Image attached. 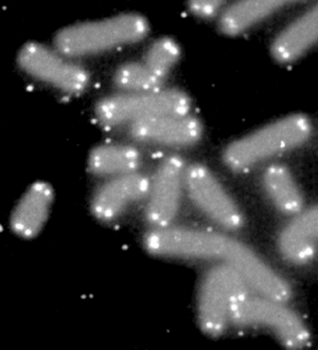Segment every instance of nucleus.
Returning a JSON list of instances; mask_svg holds the SVG:
<instances>
[{
	"label": "nucleus",
	"instance_id": "1",
	"mask_svg": "<svg viewBox=\"0 0 318 350\" xmlns=\"http://www.w3.org/2000/svg\"><path fill=\"white\" fill-rule=\"evenodd\" d=\"M155 257L181 260H221L236 267L250 253L244 244L224 234L190 228H152L144 238Z\"/></svg>",
	"mask_w": 318,
	"mask_h": 350
},
{
	"label": "nucleus",
	"instance_id": "2",
	"mask_svg": "<svg viewBox=\"0 0 318 350\" xmlns=\"http://www.w3.org/2000/svg\"><path fill=\"white\" fill-rule=\"evenodd\" d=\"M148 21L144 16L129 13L62 29L55 36V44L57 51L65 57H86L137 43L148 36Z\"/></svg>",
	"mask_w": 318,
	"mask_h": 350
},
{
	"label": "nucleus",
	"instance_id": "3",
	"mask_svg": "<svg viewBox=\"0 0 318 350\" xmlns=\"http://www.w3.org/2000/svg\"><path fill=\"white\" fill-rule=\"evenodd\" d=\"M311 122L302 115L287 117L233 142L223 159L233 171H243L269 157L294 149L311 135Z\"/></svg>",
	"mask_w": 318,
	"mask_h": 350
},
{
	"label": "nucleus",
	"instance_id": "4",
	"mask_svg": "<svg viewBox=\"0 0 318 350\" xmlns=\"http://www.w3.org/2000/svg\"><path fill=\"white\" fill-rule=\"evenodd\" d=\"M191 99L178 90L148 92H124L109 96L96 107V117L106 126L140 122L163 116L188 115Z\"/></svg>",
	"mask_w": 318,
	"mask_h": 350
},
{
	"label": "nucleus",
	"instance_id": "5",
	"mask_svg": "<svg viewBox=\"0 0 318 350\" xmlns=\"http://www.w3.org/2000/svg\"><path fill=\"white\" fill-rule=\"evenodd\" d=\"M246 293L248 284L233 267L222 263L211 267L204 275L198 288L200 329L208 336H221L230 323L233 305Z\"/></svg>",
	"mask_w": 318,
	"mask_h": 350
},
{
	"label": "nucleus",
	"instance_id": "6",
	"mask_svg": "<svg viewBox=\"0 0 318 350\" xmlns=\"http://www.w3.org/2000/svg\"><path fill=\"white\" fill-rule=\"evenodd\" d=\"M230 322L240 327H264L273 332L283 345L300 348L309 340L302 321L294 312L271 298L246 293L231 310Z\"/></svg>",
	"mask_w": 318,
	"mask_h": 350
},
{
	"label": "nucleus",
	"instance_id": "7",
	"mask_svg": "<svg viewBox=\"0 0 318 350\" xmlns=\"http://www.w3.org/2000/svg\"><path fill=\"white\" fill-rule=\"evenodd\" d=\"M17 62L29 76L67 94H80L90 84V74L84 67L42 44L23 46Z\"/></svg>",
	"mask_w": 318,
	"mask_h": 350
},
{
	"label": "nucleus",
	"instance_id": "8",
	"mask_svg": "<svg viewBox=\"0 0 318 350\" xmlns=\"http://www.w3.org/2000/svg\"><path fill=\"white\" fill-rule=\"evenodd\" d=\"M186 170L184 159L176 154L163 157L158 163L146 207V220L152 228H167L176 218L182 201Z\"/></svg>",
	"mask_w": 318,
	"mask_h": 350
},
{
	"label": "nucleus",
	"instance_id": "9",
	"mask_svg": "<svg viewBox=\"0 0 318 350\" xmlns=\"http://www.w3.org/2000/svg\"><path fill=\"white\" fill-rule=\"evenodd\" d=\"M185 188L194 205L215 224L228 230L242 228L240 208L207 167L200 163L187 167Z\"/></svg>",
	"mask_w": 318,
	"mask_h": 350
},
{
	"label": "nucleus",
	"instance_id": "10",
	"mask_svg": "<svg viewBox=\"0 0 318 350\" xmlns=\"http://www.w3.org/2000/svg\"><path fill=\"white\" fill-rule=\"evenodd\" d=\"M151 180L138 172L111 178L94 192L90 204L92 215L98 220L111 222L148 198Z\"/></svg>",
	"mask_w": 318,
	"mask_h": 350
},
{
	"label": "nucleus",
	"instance_id": "11",
	"mask_svg": "<svg viewBox=\"0 0 318 350\" xmlns=\"http://www.w3.org/2000/svg\"><path fill=\"white\" fill-rule=\"evenodd\" d=\"M130 135L138 142L168 147H190L200 142L203 126L189 115L163 116L133 123Z\"/></svg>",
	"mask_w": 318,
	"mask_h": 350
},
{
	"label": "nucleus",
	"instance_id": "12",
	"mask_svg": "<svg viewBox=\"0 0 318 350\" xmlns=\"http://www.w3.org/2000/svg\"><path fill=\"white\" fill-rule=\"evenodd\" d=\"M55 199L48 183H34L19 200L11 217V228L23 239L36 238L45 226Z\"/></svg>",
	"mask_w": 318,
	"mask_h": 350
},
{
	"label": "nucleus",
	"instance_id": "13",
	"mask_svg": "<svg viewBox=\"0 0 318 350\" xmlns=\"http://www.w3.org/2000/svg\"><path fill=\"white\" fill-rule=\"evenodd\" d=\"M318 42V5L296 19L274 40L271 55L279 63H291Z\"/></svg>",
	"mask_w": 318,
	"mask_h": 350
},
{
	"label": "nucleus",
	"instance_id": "14",
	"mask_svg": "<svg viewBox=\"0 0 318 350\" xmlns=\"http://www.w3.org/2000/svg\"><path fill=\"white\" fill-rule=\"evenodd\" d=\"M142 154L127 145H101L92 150L88 157V170L101 178H117L140 170Z\"/></svg>",
	"mask_w": 318,
	"mask_h": 350
},
{
	"label": "nucleus",
	"instance_id": "15",
	"mask_svg": "<svg viewBox=\"0 0 318 350\" xmlns=\"http://www.w3.org/2000/svg\"><path fill=\"white\" fill-rule=\"evenodd\" d=\"M318 241V207L306 211L284 228L280 237V249L293 262L309 260Z\"/></svg>",
	"mask_w": 318,
	"mask_h": 350
},
{
	"label": "nucleus",
	"instance_id": "16",
	"mask_svg": "<svg viewBox=\"0 0 318 350\" xmlns=\"http://www.w3.org/2000/svg\"><path fill=\"white\" fill-rule=\"evenodd\" d=\"M287 5L285 1L264 0V1H241L222 12L219 26L227 36H238L252 28L254 25L277 12Z\"/></svg>",
	"mask_w": 318,
	"mask_h": 350
},
{
	"label": "nucleus",
	"instance_id": "17",
	"mask_svg": "<svg viewBox=\"0 0 318 350\" xmlns=\"http://www.w3.org/2000/svg\"><path fill=\"white\" fill-rule=\"evenodd\" d=\"M264 187L274 205L287 215L300 213L302 197L288 168L273 165L263 175Z\"/></svg>",
	"mask_w": 318,
	"mask_h": 350
},
{
	"label": "nucleus",
	"instance_id": "18",
	"mask_svg": "<svg viewBox=\"0 0 318 350\" xmlns=\"http://www.w3.org/2000/svg\"><path fill=\"white\" fill-rule=\"evenodd\" d=\"M114 83L125 92H148L161 90L165 80L156 76L142 62H132L116 70Z\"/></svg>",
	"mask_w": 318,
	"mask_h": 350
},
{
	"label": "nucleus",
	"instance_id": "19",
	"mask_svg": "<svg viewBox=\"0 0 318 350\" xmlns=\"http://www.w3.org/2000/svg\"><path fill=\"white\" fill-rule=\"evenodd\" d=\"M181 53V47L173 38H158L148 46L142 63L156 76L165 81L178 62Z\"/></svg>",
	"mask_w": 318,
	"mask_h": 350
},
{
	"label": "nucleus",
	"instance_id": "20",
	"mask_svg": "<svg viewBox=\"0 0 318 350\" xmlns=\"http://www.w3.org/2000/svg\"><path fill=\"white\" fill-rule=\"evenodd\" d=\"M224 1H211V0H205V1H191L189 3V10L192 14L200 18L210 19L217 16L222 12V9L224 7Z\"/></svg>",
	"mask_w": 318,
	"mask_h": 350
}]
</instances>
